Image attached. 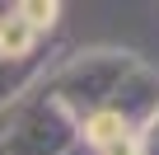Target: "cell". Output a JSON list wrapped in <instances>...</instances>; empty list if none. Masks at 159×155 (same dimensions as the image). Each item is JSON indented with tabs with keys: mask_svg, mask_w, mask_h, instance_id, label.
<instances>
[{
	"mask_svg": "<svg viewBox=\"0 0 159 155\" xmlns=\"http://www.w3.org/2000/svg\"><path fill=\"white\" fill-rule=\"evenodd\" d=\"M33 24L28 19H0V52H28Z\"/></svg>",
	"mask_w": 159,
	"mask_h": 155,
	"instance_id": "6da1fadb",
	"label": "cell"
},
{
	"mask_svg": "<svg viewBox=\"0 0 159 155\" xmlns=\"http://www.w3.org/2000/svg\"><path fill=\"white\" fill-rule=\"evenodd\" d=\"M24 14H33V19H28V24H33V28H38V24H52V19H56V5H28V10H24Z\"/></svg>",
	"mask_w": 159,
	"mask_h": 155,
	"instance_id": "7a4b0ae2",
	"label": "cell"
}]
</instances>
